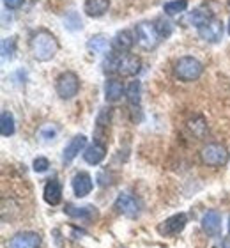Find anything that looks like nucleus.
<instances>
[{
	"instance_id": "1",
	"label": "nucleus",
	"mask_w": 230,
	"mask_h": 248,
	"mask_svg": "<svg viewBox=\"0 0 230 248\" xmlns=\"http://www.w3.org/2000/svg\"><path fill=\"white\" fill-rule=\"evenodd\" d=\"M31 52L36 61L48 62L59 52V41L50 31L39 29L31 36Z\"/></svg>"
},
{
	"instance_id": "2",
	"label": "nucleus",
	"mask_w": 230,
	"mask_h": 248,
	"mask_svg": "<svg viewBox=\"0 0 230 248\" xmlns=\"http://www.w3.org/2000/svg\"><path fill=\"white\" fill-rule=\"evenodd\" d=\"M202 73H204V64L197 57H191V55L179 57L174 64V77L179 82H195V80H199L202 77Z\"/></svg>"
},
{
	"instance_id": "3",
	"label": "nucleus",
	"mask_w": 230,
	"mask_h": 248,
	"mask_svg": "<svg viewBox=\"0 0 230 248\" xmlns=\"http://www.w3.org/2000/svg\"><path fill=\"white\" fill-rule=\"evenodd\" d=\"M200 160L202 163L207 167H223L229 163L230 160V153L223 144H218V142H211V144L204 145L202 151H200Z\"/></svg>"
},
{
	"instance_id": "4",
	"label": "nucleus",
	"mask_w": 230,
	"mask_h": 248,
	"mask_svg": "<svg viewBox=\"0 0 230 248\" xmlns=\"http://www.w3.org/2000/svg\"><path fill=\"white\" fill-rule=\"evenodd\" d=\"M55 93L61 99H73L80 93V78L77 73L64 71L55 80Z\"/></svg>"
},
{
	"instance_id": "5",
	"label": "nucleus",
	"mask_w": 230,
	"mask_h": 248,
	"mask_svg": "<svg viewBox=\"0 0 230 248\" xmlns=\"http://www.w3.org/2000/svg\"><path fill=\"white\" fill-rule=\"evenodd\" d=\"M135 37H137V43L143 50H154L158 46L159 41H161V36H159L158 29L154 23L151 21H142L135 27Z\"/></svg>"
},
{
	"instance_id": "6",
	"label": "nucleus",
	"mask_w": 230,
	"mask_h": 248,
	"mask_svg": "<svg viewBox=\"0 0 230 248\" xmlns=\"http://www.w3.org/2000/svg\"><path fill=\"white\" fill-rule=\"evenodd\" d=\"M113 209L126 218H137L142 211V202L131 193H121L113 202Z\"/></svg>"
},
{
	"instance_id": "7",
	"label": "nucleus",
	"mask_w": 230,
	"mask_h": 248,
	"mask_svg": "<svg viewBox=\"0 0 230 248\" xmlns=\"http://www.w3.org/2000/svg\"><path fill=\"white\" fill-rule=\"evenodd\" d=\"M188 225V215L186 213H177V215H172L167 220L158 225V232L165 238H172V236H177L186 229Z\"/></svg>"
},
{
	"instance_id": "8",
	"label": "nucleus",
	"mask_w": 230,
	"mask_h": 248,
	"mask_svg": "<svg viewBox=\"0 0 230 248\" xmlns=\"http://www.w3.org/2000/svg\"><path fill=\"white\" fill-rule=\"evenodd\" d=\"M197 32H199L200 39H204L205 43H220L223 39V21L218 20L215 16L213 20L199 27Z\"/></svg>"
},
{
	"instance_id": "9",
	"label": "nucleus",
	"mask_w": 230,
	"mask_h": 248,
	"mask_svg": "<svg viewBox=\"0 0 230 248\" xmlns=\"http://www.w3.org/2000/svg\"><path fill=\"white\" fill-rule=\"evenodd\" d=\"M140 69H142V59L137 57V55H131V53H124L119 57L115 73L121 77H137Z\"/></svg>"
},
{
	"instance_id": "10",
	"label": "nucleus",
	"mask_w": 230,
	"mask_h": 248,
	"mask_svg": "<svg viewBox=\"0 0 230 248\" xmlns=\"http://www.w3.org/2000/svg\"><path fill=\"white\" fill-rule=\"evenodd\" d=\"M41 243V234L34 232V231H23V232L15 234L9 239V248H39Z\"/></svg>"
},
{
	"instance_id": "11",
	"label": "nucleus",
	"mask_w": 230,
	"mask_h": 248,
	"mask_svg": "<svg viewBox=\"0 0 230 248\" xmlns=\"http://www.w3.org/2000/svg\"><path fill=\"white\" fill-rule=\"evenodd\" d=\"M200 225H202V231H204L209 238H218V236L221 234V215H220V211H216V209H209V211L202 217Z\"/></svg>"
},
{
	"instance_id": "12",
	"label": "nucleus",
	"mask_w": 230,
	"mask_h": 248,
	"mask_svg": "<svg viewBox=\"0 0 230 248\" xmlns=\"http://www.w3.org/2000/svg\"><path fill=\"white\" fill-rule=\"evenodd\" d=\"M135 41L137 37L131 34L129 31H119L113 39L110 41V46H112L113 52H117L119 55H124V53H129L131 48L135 46Z\"/></svg>"
},
{
	"instance_id": "13",
	"label": "nucleus",
	"mask_w": 230,
	"mask_h": 248,
	"mask_svg": "<svg viewBox=\"0 0 230 248\" xmlns=\"http://www.w3.org/2000/svg\"><path fill=\"white\" fill-rule=\"evenodd\" d=\"M112 108L110 107H105L101 108V112L97 114L96 119V131H94V137H96V142H101L105 144V137L108 135V129H110V124H112Z\"/></svg>"
},
{
	"instance_id": "14",
	"label": "nucleus",
	"mask_w": 230,
	"mask_h": 248,
	"mask_svg": "<svg viewBox=\"0 0 230 248\" xmlns=\"http://www.w3.org/2000/svg\"><path fill=\"white\" fill-rule=\"evenodd\" d=\"M85 147H87V137H85V135H77V137H73L71 142L64 147L62 161H64V163H71L80 153L85 151Z\"/></svg>"
},
{
	"instance_id": "15",
	"label": "nucleus",
	"mask_w": 230,
	"mask_h": 248,
	"mask_svg": "<svg viewBox=\"0 0 230 248\" xmlns=\"http://www.w3.org/2000/svg\"><path fill=\"white\" fill-rule=\"evenodd\" d=\"M71 186H73V191H75V197L83 199V197H87L92 191L94 181H92L91 174H87V172H78V174H75V177H73Z\"/></svg>"
},
{
	"instance_id": "16",
	"label": "nucleus",
	"mask_w": 230,
	"mask_h": 248,
	"mask_svg": "<svg viewBox=\"0 0 230 248\" xmlns=\"http://www.w3.org/2000/svg\"><path fill=\"white\" fill-rule=\"evenodd\" d=\"M64 213L67 217L75 218V220H82V222H94L97 218V209L94 206H73V204H66Z\"/></svg>"
},
{
	"instance_id": "17",
	"label": "nucleus",
	"mask_w": 230,
	"mask_h": 248,
	"mask_svg": "<svg viewBox=\"0 0 230 248\" xmlns=\"http://www.w3.org/2000/svg\"><path fill=\"white\" fill-rule=\"evenodd\" d=\"M105 158H107V144H101L96 140L83 151V160L87 161L89 165H99Z\"/></svg>"
},
{
	"instance_id": "18",
	"label": "nucleus",
	"mask_w": 230,
	"mask_h": 248,
	"mask_svg": "<svg viewBox=\"0 0 230 248\" xmlns=\"http://www.w3.org/2000/svg\"><path fill=\"white\" fill-rule=\"evenodd\" d=\"M126 96V89L119 78H107L105 82V99L108 103H115L119 99Z\"/></svg>"
},
{
	"instance_id": "19",
	"label": "nucleus",
	"mask_w": 230,
	"mask_h": 248,
	"mask_svg": "<svg viewBox=\"0 0 230 248\" xmlns=\"http://www.w3.org/2000/svg\"><path fill=\"white\" fill-rule=\"evenodd\" d=\"M43 199H45L46 204L50 206H59L62 201V185L59 179H50V181L45 185V190H43Z\"/></svg>"
},
{
	"instance_id": "20",
	"label": "nucleus",
	"mask_w": 230,
	"mask_h": 248,
	"mask_svg": "<svg viewBox=\"0 0 230 248\" xmlns=\"http://www.w3.org/2000/svg\"><path fill=\"white\" fill-rule=\"evenodd\" d=\"M110 9V0H85L83 4V13L89 18H101Z\"/></svg>"
},
{
	"instance_id": "21",
	"label": "nucleus",
	"mask_w": 230,
	"mask_h": 248,
	"mask_svg": "<svg viewBox=\"0 0 230 248\" xmlns=\"http://www.w3.org/2000/svg\"><path fill=\"white\" fill-rule=\"evenodd\" d=\"M213 18H215V13L209 7H197L188 15V23H191L195 29H199V27H202Z\"/></svg>"
},
{
	"instance_id": "22",
	"label": "nucleus",
	"mask_w": 230,
	"mask_h": 248,
	"mask_svg": "<svg viewBox=\"0 0 230 248\" xmlns=\"http://www.w3.org/2000/svg\"><path fill=\"white\" fill-rule=\"evenodd\" d=\"M188 129L195 139L202 140V139H205V135H207V123H205V119L202 115H193V117L188 121Z\"/></svg>"
},
{
	"instance_id": "23",
	"label": "nucleus",
	"mask_w": 230,
	"mask_h": 248,
	"mask_svg": "<svg viewBox=\"0 0 230 248\" xmlns=\"http://www.w3.org/2000/svg\"><path fill=\"white\" fill-rule=\"evenodd\" d=\"M15 131H16L15 115L11 114L9 110H4L2 115H0V133H2V137H11V135H15Z\"/></svg>"
},
{
	"instance_id": "24",
	"label": "nucleus",
	"mask_w": 230,
	"mask_h": 248,
	"mask_svg": "<svg viewBox=\"0 0 230 248\" xmlns=\"http://www.w3.org/2000/svg\"><path fill=\"white\" fill-rule=\"evenodd\" d=\"M126 99L131 107H140V101H142V83L135 80L126 87Z\"/></svg>"
},
{
	"instance_id": "25",
	"label": "nucleus",
	"mask_w": 230,
	"mask_h": 248,
	"mask_svg": "<svg viewBox=\"0 0 230 248\" xmlns=\"http://www.w3.org/2000/svg\"><path fill=\"white\" fill-rule=\"evenodd\" d=\"M108 45H110V43H108L107 36H103V34H96V36H92L87 41V50L92 53H103V52H107Z\"/></svg>"
},
{
	"instance_id": "26",
	"label": "nucleus",
	"mask_w": 230,
	"mask_h": 248,
	"mask_svg": "<svg viewBox=\"0 0 230 248\" xmlns=\"http://www.w3.org/2000/svg\"><path fill=\"white\" fill-rule=\"evenodd\" d=\"M189 2L188 0H170L163 5V11L167 16H177L183 15L184 11H188Z\"/></svg>"
},
{
	"instance_id": "27",
	"label": "nucleus",
	"mask_w": 230,
	"mask_h": 248,
	"mask_svg": "<svg viewBox=\"0 0 230 248\" xmlns=\"http://www.w3.org/2000/svg\"><path fill=\"white\" fill-rule=\"evenodd\" d=\"M64 27L71 32L82 31L83 23H82V18H80V15H78L77 11H69V13H66V16H64Z\"/></svg>"
},
{
	"instance_id": "28",
	"label": "nucleus",
	"mask_w": 230,
	"mask_h": 248,
	"mask_svg": "<svg viewBox=\"0 0 230 248\" xmlns=\"http://www.w3.org/2000/svg\"><path fill=\"white\" fill-rule=\"evenodd\" d=\"M15 52H16V37H5L4 41H2V59L7 61V59H13L15 57Z\"/></svg>"
},
{
	"instance_id": "29",
	"label": "nucleus",
	"mask_w": 230,
	"mask_h": 248,
	"mask_svg": "<svg viewBox=\"0 0 230 248\" xmlns=\"http://www.w3.org/2000/svg\"><path fill=\"white\" fill-rule=\"evenodd\" d=\"M154 25H156V29H158L161 39H165V37H169L170 34H172V23L167 21V20H163V18H158Z\"/></svg>"
},
{
	"instance_id": "30",
	"label": "nucleus",
	"mask_w": 230,
	"mask_h": 248,
	"mask_svg": "<svg viewBox=\"0 0 230 248\" xmlns=\"http://www.w3.org/2000/svg\"><path fill=\"white\" fill-rule=\"evenodd\" d=\"M48 167H50V161L46 160V158H43V156L36 158V160H34V163H32V169H34V172H37V174H43V172H46V170H48Z\"/></svg>"
},
{
	"instance_id": "31",
	"label": "nucleus",
	"mask_w": 230,
	"mask_h": 248,
	"mask_svg": "<svg viewBox=\"0 0 230 248\" xmlns=\"http://www.w3.org/2000/svg\"><path fill=\"white\" fill-rule=\"evenodd\" d=\"M39 135H41V139H43V140H53V139L57 137V129H55V126H51V124H48V126L41 128Z\"/></svg>"
},
{
	"instance_id": "32",
	"label": "nucleus",
	"mask_w": 230,
	"mask_h": 248,
	"mask_svg": "<svg viewBox=\"0 0 230 248\" xmlns=\"http://www.w3.org/2000/svg\"><path fill=\"white\" fill-rule=\"evenodd\" d=\"M23 2H25V0H4V5L7 7V9L16 11V9H20L21 5H23Z\"/></svg>"
},
{
	"instance_id": "33",
	"label": "nucleus",
	"mask_w": 230,
	"mask_h": 248,
	"mask_svg": "<svg viewBox=\"0 0 230 248\" xmlns=\"http://www.w3.org/2000/svg\"><path fill=\"white\" fill-rule=\"evenodd\" d=\"M215 248H230V239H221Z\"/></svg>"
},
{
	"instance_id": "34",
	"label": "nucleus",
	"mask_w": 230,
	"mask_h": 248,
	"mask_svg": "<svg viewBox=\"0 0 230 248\" xmlns=\"http://www.w3.org/2000/svg\"><path fill=\"white\" fill-rule=\"evenodd\" d=\"M229 234H230V218H229Z\"/></svg>"
},
{
	"instance_id": "35",
	"label": "nucleus",
	"mask_w": 230,
	"mask_h": 248,
	"mask_svg": "<svg viewBox=\"0 0 230 248\" xmlns=\"http://www.w3.org/2000/svg\"><path fill=\"white\" fill-rule=\"evenodd\" d=\"M229 34H230V20H229Z\"/></svg>"
},
{
	"instance_id": "36",
	"label": "nucleus",
	"mask_w": 230,
	"mask_h": 248,
	"mask_svg": "<svg viewBox=\"0 0 230 248\" xmlns=\"http://www.w3.org/2000/svg\"><path fill=\"white\" fill-rule=\"evenodd\" d=\"M229 5H230V0H229Z\"/></svg>"
}]
</instances>
